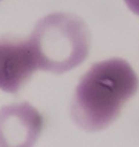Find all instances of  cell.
Masks as SVG:
<instances>
[{
	"mask_svg": "<svg viewBox=\"0 0 139 147\" xmlns=\"http://www.w3.org/2000/svg\"><path fill=\"white\" fill-rule=\"evenodd\" d=\"M38 70L30 40L0 38V90L16 94Z\"/></svg>",
	"mask_w": 139,
	"mask_h": 147,
	"instance_id": "3957f363",
	"label": "cell"
},
{
	"mask_svg": "<svg viewBox=\"0 0 139 147\" xmlns=\"http://www.w3.org/2000/svg\"><path fill=\"white\" fill-rule=\"evenodd\" d=\"M28 40L38 68L52 74H64L80 66L91 47L87 24L66 12H55L39 20Z\"/></svg>",
	"mask_w": 139,
	"mask_h": 147,
	"instance_id": "7a4b0ae2",
	"label": "cell"
},
{
	"mask_svg": "<svg viewBox=\"0 0 139 147\" xmlns=\"http://www.w3.org/2000/svg\"><path fill=\"white\" fill-rule=\"evenodd\" d=\"M124 3L135 15L139 16V0H124Z\"/></svg>",
	"mask_w": 139,
	"mask_h": 147,
	"instance_id": "5b68a950",
	"label": "cell"
},
{
	"mask_svg": "<svg viewBox=\"0 0 139 147\" xmlns=\"http://www.w3.org/2000/svg\"><path fill=\"white\" fill-rule=\"evenodd\" d=\"M43 128L38 110L23 103L0 111V143L4 146H31Z\"/></svg>",
	"mask_w": 139,
	"mask_h": 147,
	"instance_id": "277c9868",
	"label": "cell"
},
{
	"mask_svg": "<svg viewBox=\"0 0 139 147\" xmlns=\"http://www.w3.org/2000/svg\"><path fill=\"white\" fill-rule=\"evenodd\" d=\"M139 88V79L124 59L95 63L80 78L71 103V118L88 132L107 128L118 119Z\"/></svg>",
	"mask_w": 139,
	"mask_h": 147,
	"instance_id": "6da1fadb",
	"label": "cell"
}]
</instances>
